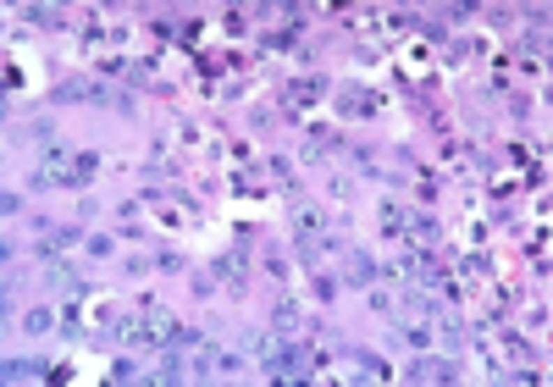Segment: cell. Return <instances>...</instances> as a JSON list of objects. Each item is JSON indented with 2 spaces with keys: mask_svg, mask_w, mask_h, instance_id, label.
I'll list each match as a JSON object with an SVG mask.
<instances>
[{
  "mask_svg": "<svg viewBox=\"0 0 553 387\" xmlns=\"http://www.w3.org/2000/svg\"><path fill=\"white\" fill-rule=\"evenodd\" d=\"M415 377H421V382H448L454 371H448L443 360H421V365H415Z\"/></svg>",
  "mask_w": 553,
  "mask_h": 387,
  "instance_id": "1",
  "label": "cell"
},
{
  "mask_svg": "<svg viewBox=\"0 0 553 387\" xmlns=\"http://www.w3.org/2000/svg\"><path fill=\"white\" fill-rule=\"evenodd\" d=\"M343 111H349V116L371 111V94H360V89H343Z\"/></svg>",
  "mask_w": 553,
  "mask_h": 387,
  "instance_id": "2",
  "label": "cell"
},
{
  "mask_svg": "<svg viewBox=\"0 0 553 387\" xmlns=\"http://www.w3.org/2000/svg\"><path fill=\"white\" fill-rule=\"evenodd\" d=\"M28 332H50V310H33L28 315Z\"/></svg>",
  "mask_w": 553,
  "mask_h": 387,
  "instance_id": "3",
  "label": "cell"
}]
</instances>
